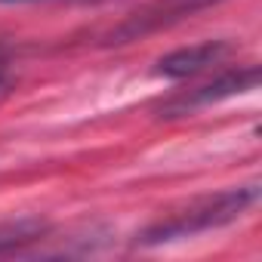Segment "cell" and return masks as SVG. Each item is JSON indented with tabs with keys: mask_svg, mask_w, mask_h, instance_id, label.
<instances>
[{
	"mask_svg": "<svg viewBox=\"0 0 262 262\" xmlns=\"http://www.w3.org/2000/svg\"><path fill=\"white\" fill-rule=\"evenodd\" d=\"M43 234V222L34 219H22V222H10V225H0V256L19 250L22 244H31Z\"/></svg>",
	"mask_w": 262,
	"mask_h": 262,
	"instance_id": "obj_5",
	"label": "cell"
},
{
	"mask_svg": "<svg viewBox=\"0 0 262 262\" xmlns=\"http://www.w3.org/2000/svg\"><path fill=\"white\" fill-rule=\"evenodd\" d=\"M228 50H231L228 40H204V43H194V47L173 50V53H167L164 59H158L155 77H167V80L194 77V74H201V71L219 65V62L228 56Z\"/></svg>",
	"mask_w": 262,
	"mask_h": 262,
	"instance_id": "obj_4",
	"label": "cell"
},
{
	"mask_svg": "<svg viewBox=\"0 0 262 262\" xmlns=\"http://www.w3.org/2000/svg\"><path fill=\"white\" fill-rule=\"evenodd\" d=\"M259 86V65H237V68H228L222 74H216L213 80L207 83H198L191 90H182L176 93L173 99H167L161 108H158V117H185V114H194L201 108H210V105H219L231 96H241V93H250Z\"/></svg>",
	"mask_w": 262,
	"mask_h": 262,
	"instance_id": "obj_2",
	"label": "cell"
},
{
	"mask_svg": "<svg viewBox=\"0 0 262 262\" xmlns=\"http://www.w3.org/2000/svg\"><path fill=\"white\" fill-rule=\"evenodd\" d=\"M222 4V0H148L139 10H133L120 25H114L108 31V43H129V40H139L145 34H155V31H164L182 19H191L194 13L201 10H210Z\"/></svg>",
	"mask_w": 262,
	"mask_h": 262,
	"instance_id": "obj_3",
	"label": "cell"
},
{
	"mask_svg": "<svg viewBox=\"0 0 262 262\" xmlns=\"http://www.w3.org/2000/svg\"><path fill=\"white\" fill-rule=\"evenodd\" d=\"M0 4H34V0H0Z\"/></svg>",
	"mask_w": 262,
	"mask_h": 262,
	"instance_id": "obj_7",
	"label": "cell"
},
{
	"mask_svg": "<svg viewBox=\"0 0 262 262\" xmlns=\"http://www.w3.org/2000/svg\"><path fill=\"white\" fill-rule=\"evenodd\" d=\"M10 74H7V65L4 62H0V96H7V90H10Z\"/></svg>",
	"mask_w": 262,
	"mask_h": 262,
	"instance_id": "obj_6",
	"label": "cell"
},
{
	"mask_svg": "<svg viewBox=\"0 0 262 262\" xmlns=\"http://www.w3.org/2000/svg\"><path fill=\"white\" fill-rule=\"evenodd\" d=\"M256 201H259V182H247V185H234V188L198 198L185 210L173 213L170 219H161L158 225L145 228L139 244L142 247H161V244H173V241H185V237L222 228V225L241 219L247 210H253Z\"/></svg>",
	"mask_w": 262,
	"mask_h": 262,
	"instance_id": "obj_1",
	"label": "cell"
}]
</instances>
